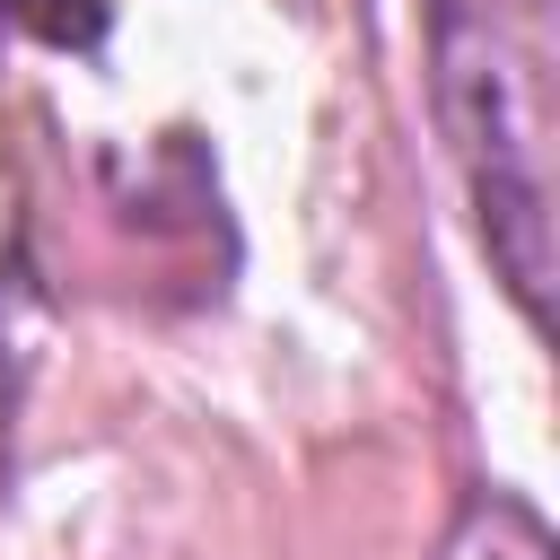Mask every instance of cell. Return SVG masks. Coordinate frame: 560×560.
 Returning <instances> with one entry per match:
<instances>
[{"instance_id":"1","label":"cell","mask_w":560,"mask_h":560,"mask_svg":"<svg viewBox=\"0 0 560 560\" xmlns=\"http://www.w3.org/2000/svg\"><path fill=\"white\" fill-rule=\"evenodd\" d=\"M429 9V105L455 149L472 228L499 289L551 332V149H560V44L551 0H420Z\"/></svg>"},{"instance_id":"2","label":"cell","mask_w":560,"mask_h":560,"mask_svg":"<svg viewBox=\"0 0 560 560\" xmlns=\"http://www.w3.org/2000/svg\"><path fill=\"white\" fill-rule=\"evenodd\" d=\"M446 560H551V525H542L516 490H481V499L455 516Z\"/></svg>"}]
</instances>
